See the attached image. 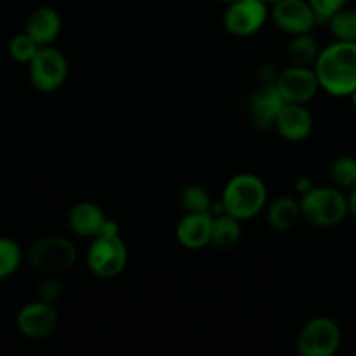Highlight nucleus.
Masks as SVG:
<instances>
[{
  "mask_svg": "<svg viewBox=\"0 0 356 356\" xmlns=\"http://www.w3.org/2000/svg\"><path fill=\"white\" fill-rule=\"evenodd\" d=\"M221 204L225 214L233 216L240 221L256 218L268 204L266 184L256 174H236L226 183Z\"/></svg>",
  "mask_w": 356,
  "mask_h": 356,
  "instance_id": "obj_2",
  "label": "nucleus"
},
{
  "mask_svg": "<svg viewBox=\"0 0 356 356\" xmlns=\"http://www.w3.org/2000/svg\"><path fill=\"white\" fill-rule=\"evenodd\" d=\"M327 24L336 40L356 42V9L344 6L330 17Z\"/></svg>",
  "mask_w": 356,
  "mask_h": 356,
  "instance_id": "obj_21",
  "label": "nucleus"
},
{
  "mask_svg": "<svg viewBox=\"0 0 356 356\" xmlns=\"http://www.w3.org/2000/svg\"><path fill=\"white\" fill-rule=\"evenodd\" d=\"M212 222L214 216L211 212L184 214L176 228V238L179 245L188 250H200L205 245H211Z\"/></svg>",
  "mask_w": 356,
  "mask_h": 356,
  "instance_id": "obj_13",
  "label": "nucleus"
},
{
  "mask_svg": "<svg viewBox=\"0 0 356 356\" xmlns=\"http://www.w3.org/2000/svg\"><path fill=\"white\" fill-rule=\"evenodd\" d=\"M312 188H315V183H313V181L306 176H302L301 179H298V183H296V190H298L301 195L308 193Z\"/></svg>",
  "mask_w": 356,
  "mask_h": 356,
  "instance_id": "obj_27",
  "label": "nucleus"
},
{
  "mask_svg": "<svg viewBox=\"0 0 356 356\" xmlns=\"http://www.w3.org/2000/svg\"><path fill=\"white\" fill-rule=\"evenodd\" d=\"M23 252L14 240L0 236V280L16 273L19 268Z\"/></svg>",
  "mask_w": 356,
  "mask_h": 356,
  "instance_id": "obj_23",
  "label": "nucleus"
},
{
  "mask_svg": "<svg viewBox=\"0 0 356 356\" xmlns=\"http://www.w3.org/2000/svg\"><path fill=\"white\" fill-rule=\"evenodd\" d=\"M285 101L278 92L275 83H261L249 97V120L261 131L275 127L278 113L284 108Z\"/></svg>",
  "mask_w": 356,
  "mask_h": 356,
  "instance_id": "obj_12",
  "label": "nucleus"
},
{
  "mask_svg": "<svg viewBox=\"0 0 356 356\" xmlns=\"http://www.w3.org/2000/svg\"><path fill=\"white\" fill-rule=\"evenodd\" d=\"M106 221L103 209L94 202H79L70 209L68 226L75 235L83 238H96L103 232Z\"/></svg>",
  "mask_w": 356,
  "mask_h": 356,
  "instance_id": "obj_15",
  "label": "nucleus"
},
{
  "mask_svg": "<svg viewBox=\"0 0 356 356\" xmlns=\"http://www.w3.org/2000/svg\"><path fill=\"white\" fill-rule=\"evenodd\" d=\"M242 236V221L229 214L214 216L212 222L211 245L219 250H229L240 242Z\"/></svg>",
  "mask_w": 356,
  "mask_h": 356,
  "instance_id": "obj_18",
  "label": "nucleus"
},
{
  "mask_svg": "<svg viewBox=\"0 0 356 356\" xmlns=\"http://www.w3.org/2000/svg\"><path fill=\"white\" fill-rule=\"evenodd\" d=\"M264 2H266V3H271V6H273V3H275V2H278V0H264Z\"/></svg>",
  "mask_w": 356,
  "mask_h": 356,
  "instance_id": "obj_31",
  "label": "nucleus"
},
{
  "mask_svg": "<svg viewBox=\"0 0 356 356\" xmlns=\"http://www.w3.org/2000/svg\"><path fill=\"white\" fill-rule=\"evenodd\" d=\"M76 247L65 236H40L28 249L31 266L47 275L68 271L76 263Z\"/></svg>",
  "mask_w": 356,
  "mask_h": 356,
  "instance_id": "obj_5",
  "label": "nucleus"
},
{
  "mask_svg": "<svg viewBox=\"0 0 356 356\" xmlns=\"http://www.w3.org/2000/svg\"><path fill=\"white\" fill-rule=\"evenodd\" d=\"M129 252L124 238L118 235H97L92 238V243L87 250V266L90 273L97 278H110L118 277L124 273L127 266Z\"/></svg>",
  "mask_w": 356,
  "mask_h": 356,
  "instance_id": "obj_4",
  "label": "nucleus"
},
{
  "mask_svg": "<svg viewBox=\"0 0 356 356\" xmlns=\"http://www.w3.org/2000/svg\"><path fill=\"white\" fill-rule=\"evenodd\" d=\"M302 218L313 226L332 228L344 221L348 211V197L337 186H315L308 193L301 195Z\"/></svg>",
  "mask_w": 356,
  "mask_h": 356,
  "instance_id": "obj_3",
  "label": "nucleus"
},
{
  "mask_svg": "<svg viewBox=\"0 0 356 356\" xmlns=\"http://www.w3.org/2000/svg\"><path fill=\"white\" fill-rule=\"evenodd\" d=\"M38 49H40V45H38L37 42L26 33V31H24V33L16 35L9 44V52L10 56H13L14 61L26 63V65H30L31 59L37 56Z\"/></svg>",
  "mask_w": 356,
  "mask_h": 356,
  "instance_id": "obj_24",
  "label": "nucleus"
},
{
  "mask_svg": "<svg viewBox=\"0 0 356 356\" xmlns=\"http://www.w3.org/2000/svg\"><path fill=\"white\" fill-rule=\"evenodd\" d=\"M330 177L341 190H351L356 186V159L339 156L330 165Z\"/></svg>",
  "mask_w": 356,
  "mask_h": 356,
  "instance_id": "obj_22",
  "label": "nucleus"
},
{
  "mask_svg": "<svg viewBox=\"0 0 356 356\" xmlns=\"http://www.w3.org/2000/svg\"><path fill=\"white\" fill-rule=\"evenodd\" d=\"M271 17L285 33H308L318 24L308 0H278L273 3Z\"/></svg>",
  "mask_w": 356,
  "mask_h": 356,
  "instance_id": "obj_11",
  "label": "nucleus"
},
{
  "mask_svg": "<svg viewBox=\"0 0 356 356\" xmlns=\"http://www.w3.org/2000/svg\"><path fill=\"white\" fill-rule=\"evenodd\" d=\"M24 31L37 42L40 47L51 45L61 31V17L52 7H38L28 16Z\"/></svg>",
  "mask_w": 356,
  "mask_h": 356,
  "instance_id": "obj_16",
  "label": "nucleus"
},
{
  "mask_svg": "<svg viewBox=\"0 0 356 356\" xmlns=\"http://www.w3.org/2000/svg\"><path fill=\"white\" fill-rule=\"evenodd\" d=\"M61 296V285L56 280L49 278V280H44L40 285H38V299L45 302H51L54 305L56 301Z\"/></svg>",
  "mask_w": 356,
  "mask_h": 356,
  "instance_id": "obj_26",
  "label": "nucleus"
},
{
  "mask_svg": "<svg viewBox=\"0 0 356 356\" xmlns=\"http://www.w3.org/2000/svg\"><path fill=\"white\" fill-rule=\"evenodd\" d=\"M348 211H350L351 218L356 219V186L351 188L350 195H348Z\"/></svg>",
  "mask_w": 356,
  "mask_h": 356,
  "instance_id": "obj_28",
  "label": "nucleus"
},
{
  "mask_svg": "<svg viewBox=\"0 0 356 356\" xmlns=\"http://www.w3.org/2000/svg\"><path fill=\"white\" fill-rule=\"evenodd\" d=\"M301 218V204L292 197L277 198L266 209V221L275 232H289Z\"/></svg>",
  "mask_w": 356,
  "mask_h": 356,
  "instance_id": "obj_17",
  "label": "nucleus"
},
{
  "mask_svg": "<svg viewBox=\"0 0 356 356\" xmlns=\"http://www.w3.org/2000/svg\"><path fill=\"white\" fill-rule=\"evenodd\" d=\"M318 40L312 31L308 33L292 35V40L287 47V58L291 65L296 66H315L320 54Z\"/></svg>",
  "mask_w": 356,
  "mask_h": 356,
  "instance_id": "obj_19",
  "label": "nucleus"
},
{
  "mask_svg": "<svg viewBox=\"0 0 356 356\" xmlns=\"http://www.w3.org/2000/svg\"><path fill=\"white\" fill-rule=\"evenodd\" d=\"M16 327L28 339H45L58 327V312L54 305L40 299L28 302L17 312Z\"/></svg>",
  "mask_w": 356,
  "mask_h": 356,
  "instance_id": "obj_10",
  "label": "nucleus"
},
{
  "mask_svg": "<svg viewBox=\"0 0 356 356\" xmlns=\"http://www.w3.org/2000/svg\"><path fill=\"white\" fill-rule=\"evenodd\" d=\"M343 334L336 320L315 316L299 330L296 348L301 356H334L339 351Z\"/></svg>",
  "mask_w": 356,
  "mask_h": 356,
  "instance_id": "obj_6",
  "label": "nucleus"
},
{
  "mask_svg": "<svg viewBox=\"0 0 356 356\" xmlns=\"http://www.w3.org/2000/svg\"><path fill=\"white\" fill-rule=\"evenodd\" d=\"M315 72L330 96L350 97L356 89V42L336 40L318 54Z\"/></svg>",
  "mask_w": 356,
  "mask_h": 356,
  "instance_id": "obj_1",
  "label": "nucleus"
},
{
  "mask_svg": "<svg viewBox=\"0 0 356 356\" xmlns=\"http://www.w3.org/2000/svg\"><path fill=\"white\" fill-rule=\"evenodd\" d=\"M275 86H277L278 92L284 97L285 103L294 104L309 103L322 89L313 66L296 65H291L289 68L278 72Z\"/></svg>",
  "mask_w": 356,
  "mask_h": 356,
  "instance_id": "obj_8",
  "label": "nucleus"
},
{
  "mask_svg": "<svg viewBox=\"0 0 356 356\" xmlns=\"http://www.w3.org/2000/svg\"><path fill=\"white\" fill-rule=\"evenodd\" d=\"M350 97H351V101H353V106L356 108V89H355V92H353V94H351V96H350Z\"/></svg>",
  "mask_w": 356,
  "mask_h": 356,
  "instance_id": "obj_30",
  "label": "nucleus"
},
{
  "mask_svg": "<svg viewBox=\"0 0 356 356\" xmlns=\"http://www.w3.org/2000/svg\"><path fill=\"white\" fill-rule=\"evenodd\" d=\"M308 3L312 6L318 24H327L337 10L346 6L348 0H308Z\"/></svg>",
  "mask_w": 356,
  "mask_h": 356,
  "instance_id": "obj_25",
  "label": "nucleus"
},
{
  "mask_svg": "<svg viewBox=\"0 0 356 356\" xmlns=\"http://www.w3.org/2000/svg\"><path fill=\"white\" fill-rule=\"evenodd\" d=\"M270 10L264 0H238L226 6L222 24L233 37H250L266 23Z\"/></svg>",
  "mask_w": 356,
  "mask_h": 356,
  "instance_id": "obj_9",
  "label": "nucleus"
},
{
  "mask_svg": "<svg viewBox=\"0 0 356 356\" xmlns=\"http://www.w3.org/2000/svg\"><path fill=\"white\" fill-rule=\"evenodd\" d=\"M275 129L287 141H305L312 134V113H309L305 104L285 103L280 113H278L277 122H275Z\"/></svg>",
  "mask_w": 356,
  "mask_h": 356,
  "instance_id": "obj_14",
  "label": "nucleus"
},
{
  "mask_svg": "<svg viewBox=\"0 0 356 356\" xmlns=\"http://www.w3.org/2000/svg\"><path fill=\"white\" fill-rule=\"evenodd\" d=\"M212 204L207 191L202 186L191 184L181 190L179 193V207L183 209L184 214H202V212H211Z\"/></svg>",
  "mask_w": 356,
  "mask_h": 356,
  "instance_id": "obj_20",
  "label": "nucleus"
},
{
  "mask_svg": "<svg viewBox=\"0 0 356 356\" xmlns=\"http://www.w3.org/2000/svg\"><path fill=\"white\" fill-rule=\"evenodd\" d=\"M30 80L40 92H54L65 83L68 75V63L58 49L45 45L38 49L37 56L30 61Z\"/></svg>",
  "mask_w": 356,
  "mask_h": 356,
  "instance_id": "obj_7",
  "label": "nucleus"
},
{
  "mask_svg": "<svg viewBox=\"0 0 356 356\" xmlns=\"http://www.w3.org/2000/svg\"><path fill=\"white\" fill-rule=\"evenodd\" d=\"M219 2H222V3H226V6H229V3H235V2H238V0H219Z\"/></svg>",
  "mask_w": 356,
  "mask_h": 356,
  "instance_id": "obj_29",
  "label": "nucleus"
}]
</instances>
